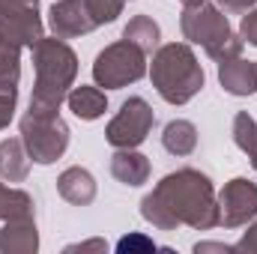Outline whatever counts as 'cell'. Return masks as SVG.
<instances>
[{
	"label": "cell",
	"mask_w": 257,
	"mask_h": 254,
	"mask_svg": "<svg viewBox=\"0 0 257 254\" xmlns=\"http://www.w3.org/2000/svg\"><path fill=\"white\" fill-rule=\"evenodd\" d=\"M141 212L150 224L162 230H174L180 224H189L197 230L215 227L218 224V200L215 189L206 174L183 168L177 174H168L153 194L144 197Z\"/></svg>",
	"instance_id": "cell-1"
},
{
	"label": "cell",
	"mask_w": 257,
	"mask_h": 254,
	"mask_svg": "<svg viewBox=\"0 0 257 254\" xmlns=\"http://www.w3.org/2000/svg\"><path fill=\"white\" fill-rule=\"evenodd\" d=\"M33 69H36V90L30 105L33 108H60L75 75H78V57L63 39H39L33 48Z\"/></svg>",
	"instance_id": "cell-2"
},
{
	"label": "cell",
	"mask_w": 257,
	"mask_h": 254,
	"mask_svg": "<svg viewBox=\"0 0 257 254\" xmlns=\"http://www.w3.org/2000/svg\"><path fill=\"white\" fill-rule=\"evenodd\" d=\"M150 78L159 96L171 105H186L203 90V69L186 42L162 45L153 57Z\"/></svg>",
	"instance_id": "cell-3"
},
{
	"label": "cell",
	"mask_w": 257,
	"mask_h": 254,
	"mask_svg": "<svg viewBox=\"0 0 257 254\" xmlns=\"http://www.w3.org/2000/svg\"><path fill=\"white\" fill-rule=\"evenodd\" d=\"M183 36L194 42V45H203V51L224 63V60H233L242 54V39L230 30L227 18L221 15L218 6H212L209 0H194L186 3L183 9Z\"/></svg>",
	"instance_id": "cell-4"
},
{
	"label": "cell",
	"mask_w": 257,
	"mask_h": 254,
	"mask_svg": "<svg viewBox=\"0 0 257 254\" xmlns=\"http://www.w3.org/2000/svg\"><path fill=\"white\" fill-rule=\"evenodd\" d=\"M21 141L33 162L51 165L57 162L69 147V126L54 108H33L21 120Z\"/></svg>",
	"instance_id": "cell-5"
},
{
	"label": "cell",
	"mask_w": 257,
	"mask_h": 254,
	"mask_svg": "<svg viewBox=\"0 0 257 254\" xmlns=\"http://www.w3.org/2000/svg\"><path fill=\"white\" fill-rule=\"evenodd\" d=\"M144 57H147V54H144L135 42L120 39V42L108 45V48L96 57V63H93V78H96L99 87L120 90V87H126V84H135L138 78H144V72H147V60H144Z\"/></svg>",
	"instance_id": "cell-6"
},
{
	"label": "cell",
	"mask_w": 257,
	"mask_h": 254,
	"mask_svg": "<svg viewBox=\"0 0 257 254\" xmlns=\"http://www.w3.org/2000/svg\"><path fill=\"white\" fill-rule=\"evenodd\" d=\"M153 123H156L153 108H150L141 96H132V99L123 102V108L117 111V117L108 123L105 138H108V144L117 147V150H135L138 144L147 141Z\"/></svg>",
	"instance_id": "cell-7"
},
{
	"label": "cell",
	"mask_w": 257,
	"mask_h": 254,
	"mask_svg": "<svg viewBox=\"0 0 257 254\" xmlns=\"http://www.w3.org/2000/svg\"><path fill=\"white\" fill-rule=\"evenodd\" d=\"M254 215H257V186L242 180V177L230 180L224 186V191L218 194V224L239 227Z\"/></svg>",
	"instance_id": "cell-8"
},
{
	"label": "cell",
	"mask_w": 257,
	"mask_h": 254,
	"mask_svg": "<svg viewBox=\"0 0 257 254\" xmlns=\"http://www.w3.org/2000/svg\"><path fill=\"white\" fill-rule=\"evenodd\" d=\"M0 21H6L12 30L21 33L27 48H33L42 39V18H39V0H0Z\"/></svg>",
	"instance_id": "cell-9"
},
{
	"label": "cell",
	"mask_w": 257,
	"mask_h": 254,
	"mask_svg": "<svg viewBox=\"0 0 257 254\" xmlns=\"http://www.w3.org/2000/svg\"><path fill=\"white\" fill-rule=\"evenodd\" d=\"M48 15H51V30L57 39H75V36L96 30L84 0H57Z\"/></svg>",
	"instance_id": "cell-10"
},
{
	"label": "cell",
	"mask_w": 257,
	"mask_h": 254,
	"mask_svg": "<svg viewBox=\"0 0 257 254\" xmlns=\"http://www.w3.org/2000/svg\"><path fill=\"white\" fill-rule=\"evenodd\" d=\"M21 48H27V42L21 39L18 30H12L6 21H0V87H18V54Z\"/></svg>",
	"instance_id": "cell-11"
},
{
	"label": "cell",
	"mask_w": 257,
	"mask_h": 254,
	"mask_svg": "<svg viewBox=\"0 0 257 254\" xmlns=\"http://www.w3.org/2000/svg\"><path fill=\"white\" fill-rule=\"evenodd\" d=\"M36 245H39V236H36L33 215L9 218V224L0 233V251L3 254H27V251H36Z\"/></svg>",
	"instance_id": "cell-12"
},
{
	"label": "cell",
	"mask_w": 257,
	"mask_h": 254,
	"mask_svg": "<svg viewBox=\"0 0 257 254\" xmlns=\"http://www.w3.org/2000/svg\"><path fill=\"white\" fill-rule=\"evenodd\" d=\"M218 81H221V87H224L227 93H233V96H248V93L257 90V63L239 60V57L224 60V63L218 66Z\"/></svg>",
	"instance_id": "cell-13"
},
{
	"label": "cell",
	"mask_w": 257,
	"mask_h": 254,
	"mask_svg": "<svg viewBox=\"0 0 257 254\" xmlns=\"http://www.w3.org/2000/svg\"><path fill=\"white\" fill-rule=\"evenodd\" d=\"M30 153L24 147L21 138H9V141H0V177L9 180V183H24L27 174H30Z\"/></svg>",
	"instance_id": "cell-14"
},
{
	"label": "cell",
	"mask_w": 257,
	"mask_h": 254,
	"mask_svg": "<svg viewBox=\"0 0 257 254\" xmlns=\"http://www.w3.org/2000/svg\"><path fill=\"white\" fill-rule=\"evenodd\" d=\"M57 191H60V197H66L69 203L87 206V203H93V197H96V183H93L90 171H84V168H69V171L60 174V180H57Z\"/></svg>",
	"instance_id": "cell-15"
},
{
	"label": "cell",
	"mask_w": 257,
	"mask_h": 254,
	"mask_svg": "<svg viewBox=\"0 0 257 254\" xmlns=\"http://www.w3.org/2000/svg\"><path fill=\"white\" fill-rule=\"evenodd\" d=\"M111 174L123 186H141L150 177V162H147V156H141L135 150H117L111 159Z\"/></svg>",
	"instance_id": "cell-16"
},
{
	"label": "cell",
	"mask_w": 257,
	"mask_h": 254,
	"mask_svg": "<svg viewBox=\"0 0 257 254\" xmlns=\"http://www.w3.org/2000/svg\"><path fill=\"white\" fill-rule=\"evenodd\" d=\"M66 102L81 120H96L108 111V99L99 87H75L72 93H66Z\"/></svg>",
	"instance_id": "cell-17"
},
{
	"label": "cell",
	"mask_w": 257,
	"mask_h": 254,
	"mask_svg": "<svg viewBox=\"0 0 257 254\" xmlns=\"http://www.w3.org/2000/svg\"><path fill=\"white\" fill-rule=\"evenodd\" d=\"M162 144L171 156H192L194 147H197V129L189 120H171L165 126Z\"/></svg>",
	"instance_id": "cell-18"
},
{
	"label": "cell",
	"mask_w": 257,
	"mask_h": 254,
	"mask_svg": "<svg viewBox=\"0 0 257 254\" xmlns=\"http://www.w3.org/2000/svg\"><path fill=\"white\" fill-rule=\"evenodd\" d=\"M159 24L150 18V15H135L132 21L126 24V30H123V39H128V42H135L144 54H150L156 45H159Z\"/></svg>",
	"instance_id": "cell-19"
},
{
	"label": "cell",
	"mask_w": 257,
	"mask_h": 254,
	"mask_svg": "<svg viewBox=\"0 0 257 254\" xmlns=\"http://www.w3.org/2000/svg\"><path fill=\"white\" fill-rule=\"evenodd\" d=\"M21 215H33V197L21 189H9L6 183H0V218H21Z\"/></svg>",
	"instance_id": "cell-20"
},
{
	"label": "cell",
	"mask_w": 257,
	"mask_h": 254,
	"mask_svg": "<svg viewBox=\"0 0 257 254\" xmlns=\"http://www.w3.org/2000/svg\"><path fill=\"white\" fill-rule=\"evenodd\" d=\"M233 141L242 153H248V159H251V165L257 171V123L245 111H239L233 117Z\"/></svg>",
	"instance_id": "cell-21"
},
{
	"label": "cell",
	"mask_w": 257,
	"mask_h": 254,
	"mask_svg": "<svg viewBox=\"0 0 257 254\" xmlns=\"http://www.w3.org/2000/svg\"><path fill=\"white\" fill-rule=\"evenodd\" d=\"M84 3H87V12H90V18H93L96 27L111 24L123 12V0H84Z\"/></svg>",
	"instance_id": "cell-22"
},
{
	"label": "cell",
	"mask_w": 257,
	"mask_h": 254,
	"mask_svg": "<svg viewBox=\"0 0 257 254\" xmlns=\"http://www.w3.org/2000/svg\"><path fill=\"white\" fill-rule=\"evenodd\" d=\"M117 251L120 254H132V251H156V242L153 239H147V236H141V233H128L123 236L120 242H117Z\"/></svg>",
	"instance_id": "cell-23"
},
{
	"label": "cell",
	"mask_w": 257,
	"mask_h": 254,
	"mask_svg": "<svg viewBox=\"0 0 257 254\" xmlns=\"http://www.w3.org/2000/svg\"><path fill=\"white\" fill-rule=\"evenodd\" d=\"M15 99H18V87H0V129L9 126L12 111H15Z\"/></svg>",
	"instance_id": "cell-24"
},
{
	"label": "cell",
	"mask_w": 257,
	"mask_h": 254,
	"mask_svg": "<svg viewBox=\"0 0 257 254\" xmlns=\"http://www.w3.org/2000/svg\"><path fill=\"white\" fill-rule=\"evenodd\" d=\"M239 33H242V42H251V45H257V9H248V12L242 15Z\"/></svg>",
	"instance_id": "cell-25"
},
{
	"label": "cell",
	"mask_w": 257,
	"mask_h": 254,
	"mask_svg": "<svg viewBox=\"0 0 257 254\" xmlns=\"http://www.w3.org/2000/svg\"><path fill=\"white\" fill-rule=\"evenodd\" d=\"M233 251H257V224H251L245 230V236L233 245Z\"/></svg>",
	"instance_id": "cell-26"
},
{
	"label": "cell",
	"mask_w": 257,
	"mask_h": 254,
	"mask_svg": "<svg viewBox=\"0 0 257 254\" xmlns=\"http://www.w3.org/2000/svg\"><path fill=\"white\" fill-rule=\"evenodd\" d=\"M78 248H81V251H84V248H105V242H84V245H78Z\"/></svg>",
	"instance_id": "cell-27"
},
{
	"label": "cell",
	"mask_w": 257,
	"mask_h": 254,
	"mask_svg": "<svg viewBox=\"0 0 257 254\" xmlns=\"http://www.w3.org/2000/svg\"><path fill=\"white\" fill-rule=\"evenodd\" d=\"M183 3H194V0H183Z\"/></svg>",
	"instance_id": "cell-28"
}]
</instances>
